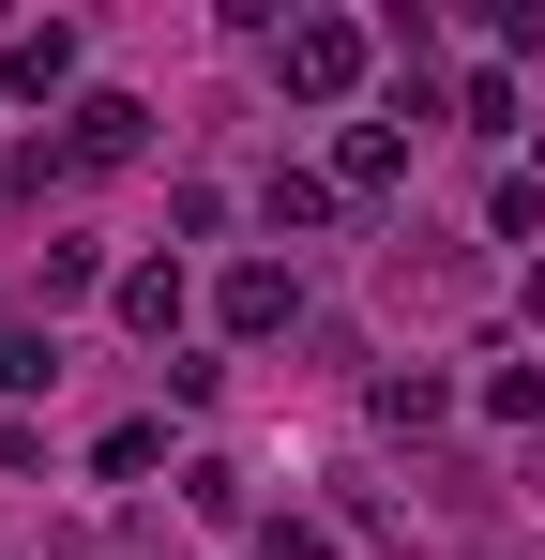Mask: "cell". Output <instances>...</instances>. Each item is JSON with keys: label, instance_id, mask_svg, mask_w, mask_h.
Here are the masks:
<instances>
[{"label": "cell", "instance_id": "obj_5", "mask_svg": "<svg viewBox=\"0 0 545 560\" xmlns=\"http://www.w3.org/2000/svg\"><path fill=\"white\" fill-rule=\"evenodd\" d=\"M334 197H349V212L409 197V121H349V137H334Z\"/></svg>", "mask_w": 545, "mask_h": 560}, {"label": "cell", "instance_id": "obj_14", "mask_svg": "<svg viewBox=\"0 0 545 560\" xmlns=\"http://www.w3.org/2000/svg\"><path fill=\"white\" fill-rule=\"evenodd\" d=\"M485 424H545V364H485Z\"/></svg>", "mask_w": 545, "mask_h": 560}, {"label": "cell", "instance_id": "obj_7", "mask_svg": "<svg viewBox=\"0 0 545 560\" xmlns=\"http://www.w3.org/2000/svg\"><path fill=\"white\" fill-rule=\"evenodd\" d=\"M334 212H349V197H334V167H272V183H258V228H272V243H318Z\"/></svg>", "mask_w": 545, "mask_h": 560}, {"label": "cell", "instance_id": "obj_6", "mask_svg": "<svg viewBox=\"0 0 545 560\" xmlns=\"http://www.w3.org/2000/svg\"><path fill=\"white\" fill-rule=\"evenodd\" d=\"M363 409H379L394 440H425V424H454V378H440V364H379V378H363Z\"/></svg>", "mask_w": 545, "mask_h": 560}, {"label": "cell", "instance_id": "obj_10", "mask_svg": "<svg viewBox=\"0 0 545 560\" xmlns=\"http://www.w3.org/2000/svg\"><path fill=\"white\" fill-rule=\"evenodd\" d=\"M31 288H46V318H61V303H91V288H121V273H106L91 243H46V258H31Z\"/></svg>", "mask_w": 545, "mask_h": 560}, {"label": "cell", "instance_id": "obj_17", "mask_svg": "<svg viewBox=\"0 0 545 560\" xmlns=\"http://www.w3.org/2000/svg\"><path fill=\"white\" fill-rule=\"evenodd\" d=\"M485 31H500V46H515V61H531V46H545V0H500V15H485Z\"/></svg>", "mask_w": 545, "mask_h": 560}, {"label": "cell", "instance_id": "obj_12", "mask_svg": "<svg viewBox=\"0 0 545 560\" xmlns=\"http://www.w3.org/2000/svg\"><path fill=\"white\" fill-rule=\"evenodd\" d=\"M182 515H212V530H243V469H228V455H197V469H182Z\"/></svg>", "mask_w": 545, "mask_h": 560}, {"label": "cell", "instance_id": "obj_1", "mask_svg": "<svg viewBox=\"0 0 545 560\" xmlns=\"http://www.w3.org/2000/svg\"><path fill=\"white\" fill-rule=\"evenodd\" d=\"M363 77H379V31L363 15H288L272 31V92L288 106H363Z\"/></svg>", "mask_w": 545, "mask_h": 560}, {"label": "cell", "instance_id": "obj_15", "mask_svg": "<svg viewBox=\"0 0 545 560\" xmlns=\"http://www.w3.org/2000/svg\"><path fill=\"white\" fill-rule=\"evenodd\" d=\"M454 121H485V137H500V121H515V77H500V61H469V77H454Z\"/></svg>", "mask_w": 545, "mask_h": 560}, {"label": "cell", "instance_id": "obj_11", "mask_svg": "<svg viewBox=\"0 0 545 560\" xmlns=\"http://www.w3.org/2000/svg\"><path fill=\"white\" fill-rule=\"evenodd\" d=\"M485 228H500V243H545V167H500V197H485Z\"/></svg>", "mask_w": 545, "mask_h": 560}, {"label": "cell", "instance_id": "obj_13", "mask_svg": "<svg viewBox=\"0 0 545 560\" xmlns=\"http://www.w3.org/2000/svg\"><path fill=\"white\" fill-rule=\"evenodd\" d=\"M91 469H106V485H137V469H167V424H106V440H91Z\"/></svg>", "mask_w": 545, "mask_h": 560}, {"label": "cell", "instance_id": "obj_9", "mask_svg": "<svg viewBox=\"0 0 545 560\" xmlns=\"http://www.w3.org/2000/svg\"><path fill=\"white\" fill-rule=\"evenodd\" d=\"M61 378V334L46 318H0V394H46Z\"/></svg>", "mask_w": 545, "mask_h": 560}, {"label": "cell", "instance_id": "obj_3", "mask_svg": "<svg viewBox=\"0 0 545 560\" xmlns=\"http://www.w3.org/2000/svg\"><path fill=\"white\" fill-rule=\"evenodd\" d=\"M77 15H31V31H15V46H0V106H77Z\"/></svg>", "mask_w": 545, "mask_h": 560}, {"label": "cell", "instance_id": "obj_4", "mask_svg": "<svg viewBox=\"0 0 545 560\" xmlns=\"http://www.w3.org/2000/svg\"><path fill=\"white\" fill-rule=\"evenodd\" d=\"M61 121H77V137H61V167H77V183H106V167H137V152H152V106H137V92H77Z\"/></svg>", "mask_w": 545, "mask_h": 560}, {"label": "cell", "instance_id": "obj_8", "mask_svg": "<svg viewBox=\"0 0 545 560\" xmlns=\"http://www.w3.org/2000/svg\"><path fill=\"white\" fill-rule=\"evenodd\" d=\"M106 303H121V318H137L152 349H167V334H182V303H197V288H182V258H137V273L106 288Z\"/></svg>", "mask_w": 545, "mask_h": 560}, {"label": "cell", "instance_id": "obj_18", "mask_svg": "<svg viewBox=\"0 0 545 560\" xmlns=\"http://www.w3.org/2000/svg\"><path fill=\"white\" fill-rule=\"evenodd\" d=\"M515 303H531V334H545V258H531V273H515Z\"/></svg>", "mask_w": 545, "mask_h": 560}, {"label": "cell", "instance_id": "obj_16", "mask_svg": "<svg viewBox=\"0 0 545 560\" xmlns=\"http://www.w3.org/2000/svg\"><path fill=\"white\" fill-rule=\"evenodd\" d=\"M243 560H334V546H318L303 515H258V530H243Z\"/></svg>", "mask_w": 545, "mask_h": 560}, {"label": "cell", "instance_id": "obj_19", "mask_svg": "<svg viewBox=\"0 0 545 560\" xmlns=\"http://www.w3.org/2000/svg\"><path fill=\"white\" fill-rule=\"evenodd\" d=\"M531 167H545V137H531Z\"/></svg>", "mask_w": 545, "mask_h": 560}, {"label": "cell", "instance_id": "obj_2", "mask_svg": "<svg viewBox=\"0 0 545 560\" xmlns=\"http://www.w3.org/2000/svg\"><path fill=\"white\" fill-rule=\"evenodd\" d=\"M212 318H228V349H272V334H303V273L288 258H228L212 273Z\"/></svg>", "mask_w": 545, "mask_h": 560}]
</instances>
